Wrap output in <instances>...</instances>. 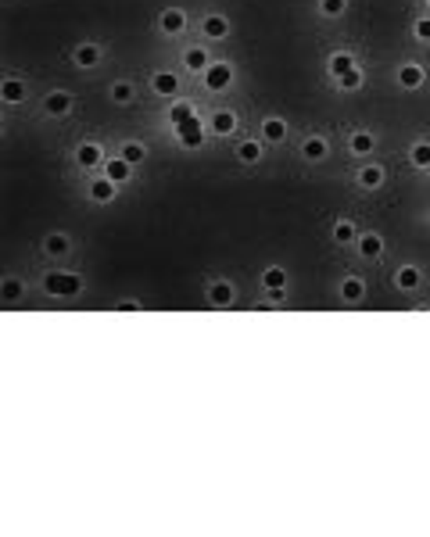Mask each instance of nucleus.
Masks as SVG:
<instances>
[{"instance_id":"obj_23","label":"nucleus","mask_w":430,"mask_h":537,"mask_svg":"<svg viewBox=\"0 0 430 537\" xmlns=\"http://www.w3.org/2000/svg\"><path fill=\"white\" fill-rule=\"evenodd\" d=\"M373 147H377V137H373L370 130H355V133L348 137V151H352V154H359V158L373 154Z\"/></svg>"},{"instance_id":"obj_24","label":"nucleus","mask_w":430,"mask_h":537,"mask_svg":"<svg viewBox=\"0 0 430 537\" xmlns=\"http://www.w3.org/2000/svg\"><path fill=\"white\" fill-rule=\"evenodd\" d=\"M151 90H155L158 97H176V90H179L176 72H155L151 76Z\"/></svg>"},{"instance_id":"obj_7","label":"nucleus","mask_w":430,"mask_h":537,"mask_svg":"<svg viewBox=\"0 0 430 537\" xmlns=\"http://www.w3.org/2000/svg\"><path fill=\"white\" fill-rule=\"evenodd\" d=\"M204 294H208V305H215V308H233V301H237V287L230 279H211Z\"/></svg>"},{"instance_id":"obj_25","label":"nucleus","mask_w":430,"mask_h":537,"mask_svg":"<svg viewBox=\"0 0 430 537\" xmlns=\"http://www.w3.org/2000/svg\"><path fill=\"white\" fill-rule=\"evenodd\" d=\"M326 69H330L333 79H341L348 69H355V54H352V50H333L330 61H326Z\"/></svg>"},{"instance_id":"obj_4","label":"nucleus","mask_w":430,"mask_h":537,"mask_svg":"<svg viewBox=\"0 0 430 537\" xmlns=\"http://www.w3.org/2000/svg\"><path fill=\"white\" fill-rule=\"evenodd\" d=\"M76 165L83 172H94V169H104V147L97 140H83L76 147Z\"/></svg>"},{"instance_id":"obj_28","label":"nucleus","mask_w":430,"mask_h":537,"mask_svg":"<svg viewBox=\"0 0 430 537\" xmlns=\"http://www.w3.org/2000/svg\"><path fill=\"white\" fill-rule=\"evenodd\" d=\"M43 251L50 258H65L69 251H72V240H69V233H50L47 240H43Z\"/></svg>"},{"instance_id":"obj_5","label":"nucleus","mask_w":430,"mask_h":537,"mask_svg":"<svg viewBox=\"0 0 430 537\" xmlns=\"http://www.w3.org/2000/svg\"><path fill=\"white\" fill-rule=\"evenodd\" d=\"M72 93L69 90H50L47 97H43V115L47 118H65V115H72Z\"/></svg>"},{"instance_id":"obj_39","label":"nucleus","mask_w":430,"mask_h":537,"mask_svg":"<svg viewBox=\"0 0 430 537\" xmlns=\"http://www.w3.org/2000/svg\"><path fill=\"white\" fill-rule=\"evenodd\" d=\"M426 4H430V0H426Z\"/></svg>"},{"instance_id":"obj_30","label":"nucleus","mask_w":430,"mask_h":537,"mask_svg":"<svg viewBox=\"0 0 430 537\" xmlns=\"http://www.w3.org/2000/svg\"><path fill=\"white\" fill-rule=\"evenodd\" d=\"M118 154L126 158V162H130L133 169H137V165H144V162H147V144H140V140H126V144L118 147Z\"/></svg>"},{"instance_id":"obj_14","label":"nucleus","mask_w":430,"mask_h":537,"mask_svg":"<svg viewBox=\"0 0 430 537\" xmlns=\"http://www.w3.org/2000/svg\"><path fill=\"white\" fill-rule=\"evenodd\" d=\"M158 29H162L165 36H179L183 29H187V11H183V8H169V11H162Z\"/></svg>"},{"instance_id":"obj_21","label":"nucleus","mask_w":430,"mask_h":537,"mask_svg":"<svg viewBox=\"0 0 430 537\" xmlns=\"http://www.w3.org/2000/svg\"><path fill=\"white\" fill-rule=\"evenodd\" d=\"M366 298V279L362 276H345L341 279V301L345 305H359Z\"/></svg>"},{"instance_id":"obj_3","label":"nucleus","mask_w":430,"mask_h":537,"mask_svg":"<svg viewBox=\"0 0 430 537\" xmlns=\"http://www.w3.org/2000/svg\"><path fill=\"white\" fill-rule=\"evenodd\" d=\"M172 137H176V144H183V147H201L204 144V122H201V115H194V118H187V122H179V125H172Z\"/></svg>"},{"instance_id":"obj_8","label":"nucleus","mask_w":430,"mask_h":537,"mask_svg":"<svg viewBox=\"0 0 430 537\" xmlns=\"http://www.w3.org/2000/svg\"><path fill=\"white\" fill-rule=\"evenodd\" d=\"M355 247H359V258H366V262H377V258H384V237H380V233H373V230L359 233Z\"/></svg>"},{"instance_id":"obj_10","label":"nucleus","mask_w":430,"mask_h":537,"mask_svg":"<svg viewBox=\"0 0 430 537\" xmlns=\"http://www.w3.org/2000/svg\"><path fill=\"white\" fill-rule=\"evenodd\" d=\"M326 154H330V140L326 137L309 133L301 140V158H305V162H326Z\"/></svg>"},{"instance_id":"obj_31","label":"nucleus","mask_w":430,"mask_h":537,"mask_svg":"<svg viewBox=\"0 0 430 537\" xmlns=\"http://www.w3.org/2000/svg\"><path fill=\"white\" fill-rule=\"evenodd\" d=\"M258 283H262V291H272V287H287V269H284V265H265Z\"/></svg>"},{"instance_id":"obj_15","label":"nucleus","mask_w":430,"mask_h":537,"mask_svg":"<svg viewBox=\"0 0 430 537\" xmlns=\"http://www.w3.org/2000/svg\"><path fill=\"white\" fill-rule=\"evenodd\" d=\"M101 57H104V50H101L97 43H79V47L72 50L76 69H97V65H101Z\"/></svg>"},{"instance_id":"obj_6","label":"nucleus","mask_w":430,"mask_h":537,"mask_svg":"<svg viewBox=\"0 0 430 537\" xmlns=\"http://www.w3.org/2000/svg\"><path fill=\"white\" fill-rule=\"evenodd\" d=\"M86 194H90V201H97V204H111L118 197V183L101 172V176H94V179L86 183Z\"/></svg>"},{"instance_id":"obj_27","label":"nucleus","mask_w":430,"mask_h":537,"mask_svg":"<svg viewBox=\"0 0 430 537\" xmlns=\"http://www.w3.org/2000/svg\"><path fill=\"white\" fill-rule=\"evenodd\" d=\"M409 165L419 172H430V140H416L409 147Z\"/></svg>"},{"instance_id":"obj_17","label":"nucleus","mask_w":430,"mask_h":537,"mask_svg":"<svg viewBox=\"0 0 430 537\" xmlns=\"http://www.w3.org/2000/svg\"><path fill=\"white\" fill-rule=\"evenodd\" d=\"M25 97H29V86H25L22 79H15V76H11V79H4V83H0V101H4L8 108L22 104Z\"/></svg>"},{"instance_id":"obj_34","label":"nucleus","mask_w":430,"mask_h":537,"mask_svg":"<svg viewBox=\"0 0 430 537\" xmlns=\"http://www.w3.org/2000/svg\"><path fill=\"white\" fill-rule=\"evenodd\" d=\"M362 83H366V72L355 65V69H348L341 79H337V86H341L345 93H355V90H362Z\"/></svg>"},{"instance_id":"obj_29","label":"nucleus","mask_w":430,"mask_h":537,"mask_svg":"<svg viewBox=\"0 0 430 537\" xmlns=\"http://www.w3.org/2000/svg\"><path fill=\"white\" fill-rule=\"evenodd\" d=\"M22 298H25V283L18 276H8L4 283H0V301H4V305H15Z\"/></svg>"},{"instance_id":"obj_1","label":"nucleus","mask_w":430,"mask_h":537,"mask_svg":"<svg viewBox=\"0 0 430 537\" xmlns=\"http://www.w3.org/2000/svg\"><path fill=\"white\" fill-rule=\"evenodd\" d=\"M79 291H83L79 272H47L43 276V294H50V298H76Z\"/></svg>"},{"instance_id":"obj_13","label":"nucleus","mask_w":430,"mask_h":537,"mask_svg":"<svg viewBox=\"0 0 430 537\" xmlns=\"http://www.w3.org/2000/svg\"><path fill=\"white\" fill-rule=\"evenodd\" d=\"M423 79H426V69L419 65V61H405V65L402 69H398V86H402V90H419L423 86Z\"/></svg>"},{"instance_id":"obj_18","label":"nucleus","mask_w":430,"mask_h":537,"mask_svg":"<svg viewBox=\"0 0 430 537\" xmlns=\"http://www.w3.org/2000/svg\"><path fill=\"white\" fill-rule=\"evenodd\" d=\"M355 179H359L362 190H380L384 179H387V169H384V165H377V162H373V165H362Z\"/></svg>"},{"instance_id":"obj_35","label":"nucleus","mask_w":430,"mask_h":537,"mask_svg":"<svg viewBox=\"0 0 430 537\" xmlns=\"http://www.w3.org/2000/svg\"><path fill=\"white\" fill-rule=\"evenodd\" d=\"M316 8L323 18H341L348 11V0H316Z\"/></svg>"},{"instance_id":"obj_11","label":"nucleus","mask_w":430,"mask_h":537,"mask_svg":"<svg viewBox=\"0 0 430 537\" xmlns=\"http://www.w3.org/2000/svg\"><path fill=\"white\" fill-rule=\"evenodd\" d=\"M201 36L204 40H226L230 36V18L226 15H215V11L204 15L201 18Z\"/></svg>"},{"instance_id":"obj_12","label":"nucleus","mask_w":430,"mask_h":537,"mask_svg":"<svg viewBox=\"0 0 430 537\" xmlns=\"http://www.w3.org/2000/svg\"><path fill=\"white\" fill-rule=\"evenodd\" d=\"M258 137H262V144H284L287 140V122L280 115H265Z\"/></svg>"},{"instance_id":"obj_16","label":"nucleus","mask_w":430,"mask_h":537,"mask_svg":"<svg viewBox=\"0 0 430 537\" xmlns=\"http://www.w3.org/2000/svg\"><path fill=\"white\" fill-rule=\"evenodd\" d=\"M237 122H240V118H237L230 108H219V111H211V122H208V125H211L215 137H233V133H237Z\"/></svg>"},{"instance_id":"obj_9","label":"nucleus","mask_w":430,"mask_h":537,"mask_svg":"<svg viewBox=\"0 0 430 537\" xmlns=\"http://www.w3.org/2000/svg\"><path fill=\"white\" fill-rule=\"evenodd\" d=\"M237 162L240 165H258L262 162V154H265V144H262V137H248V140H240L237 144Z\"/></svg>"},{"instance_id":"obj_37","label":"nucleus","mask_w":430,"mask_h":537,"mask_svg":"<svg viewBox=\"0 0 430 537\" xmlns=\"http://www.w3.org/2000/svg\"><path fill=\"white\" fill-rule=\"evenodd\" d=\"M265 298L280 305V301H287V287H272V291H265Z\"/></svg>"},{"instance_id":"obj_22","label":"nucleus","mask_w":430,"mask_h":537,"mask_svg":"<svg viewBox=\"0 0 430 537\" xmlns=\"http://www.w3.org/2000/svg\"><path fill=\"white\" fill-rule=\"evenodd\" d=\"M419 283H423V269L419 265H402L394 272V287L398 291H416Z\"/></svg>"},{"instance_id":"obj_2","label":"nucleus","mask_w":430,"mask_h":537,"mask_svg":"<svg viewBox=\"0 0 430 537\" xmlns=\"http://www.w3.org/2000/svg\"><path fill=\"white\" fill-rule=\"evenodd\" d=\"M201 83H204V90H211V93L230 90V86H233V65H230V61H211V65L201 72Z\"/></svg>"},{"instance_id":"obj_26","label":"nucleus","mask_w":430,"mask_h":537,"mask_svg":"<svg viewBox=\"0 0 430 537\" xmlns=\"http://www.w3.org/2000/svg\"><path fill=\"white\" fill-rule=\"evenodd\" d=\"M355 240H359V226L352 223V218H337V223H333V244L348 247V244H355Z\"/></svg>"},{"instance_id":"obj_20","label":"nucleus","mask_w":430,"mask_h":537,"mask_svg":"<svg viewBox=\"0 0 430 537\" xmlns=\"http://www.w3.org/2000/svg\"><path fill=\"white\" fill-rule=\"evenodd\" d=\"M104 176L115 179V183L122 186V183H130V179H133V165H130L122 154H118V158H108V162H104Z\"/></svg>"},{"instance_id":"obj_38","label":"nucleus","mask_w":430,"mask_h":537,"mask_svg":"<svg viewBox=\"0 0 430 537\" xmlns=\"http://www.w3.org/2000/svg\"><path fill=\"white\" fill-rule=\"evenodd\" d=\"M115 308H118V312H137V308H144V305H140L137 298H126V301H118Z\"/></svg>"},{"instance_id":"obj_33","label":"nucleus","mask_w":430,"mask_h":537,"mask_svg":"<svg viewBox=\"0 0 430 537\" xmlns=\"http://www.w3.org/2000/svg\"><path fill=\"white\" fill-rule=\"evenodd\" d=\"M194 115H197L194 101H172V108H169V122H172V125L187 122V118H194Z\"/></svg>"},{"instance_id":"obj_32","label":"nucleus","mask_w":430,"mask_h":537,"mask_svg":"<svg viewBox=\"0 0 430 537\" xmlns=\"http://www.w3.org/2000/svg\"><path fill=\"white\" fill-rule=\"evenodd\" d=\"M111 101H115V104H133V101H137V86H133L130 79L111 83Z\"/></svg>"},{"instance_id":"obj_36","label":"nucleus","mask_w":430,"mask_h":537,"mask_svg":"<svg viewBox=\"0 0 430 537\" xmlns=\"http://www.w3.org/2000/svg\"><path fill=\"white\" fill-rule=\"evenodd\" d=\"M412 36H416L419 43H430V18H416V25H412Z\"/></svg>"},{"instance_id":"obj_19","label":"nucleus","mask_w":430,"mask_h":537,"mask_svg":"<svg viewBox=\"0 0 430 537\" xmlns=\"http://www.w3.org/2000/svg\"><path fill=\"white\" fill-rule=\"evenodd\" d=\"M208 65H211V57H208V50H204L201 43H197V47H187V50H183V69H187V72L201 76Z\"/></svg>"}]
</instances>
